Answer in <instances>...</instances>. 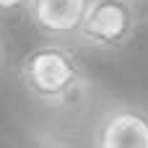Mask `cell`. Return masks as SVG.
<instances>
[{
	"label": "cell",
	"mask_w": 148,
	"mask_h": 148,
	"mask_svg": "<svg viewBox=\"0 0 148 148\" xmlns=\"http://www.w3.org/2000/svg\"><path fill=\"white\" fill-rule=\"evenodd\" d=\"M16 75L29 99L49 109L70 107L91 86L88 70L78 57V52L70 47V42H55V39L31 47L21 57Z\"/></svg>",
	"instance_id": "cell-1"
},
{
	"label": "cell",
	"mask_w": 148,
	"mask_h": 148,
	"mask_svg": "<svg viewBox=\"0 0 148 148\" xmlns=\"http://www.w3.org/2000/svg\"><path fill=\"white\" fill-rule=\"evenodd\" d=\"M140 10L135 0H91L75 44L99 55L122 52L138 34Z\"/></svg>",
	"instance_id": "cell-2"
},
{
	"label": "cell",
	"mask_w": 148,
	"mask_h": 148,
	"mask_svg": "<svg viewBox=\"0 0 148 148\" xmlns=\"http://www.w3.org/2000/svg\"><path fill=\"white\" fill-rule=\"evenodd\" d=\"M91 148H148V107L135 101L109 104L94 125Z\"/></svg>",
	"instance_id": "cell-3"
},
{
	"label": "cell",
	"mask_w": 148,
	"mask_h": 148,
	"mask_svg": "<svg viewBox=\"0 0 148 148\" xmlns=\"http://www.w3.org/2000/svg\"><path fill=\"white\" fill-rule=\"evenodd\" d=\"M88 8L91 0H31L26 16L44 39L75 42Z\"/></svg>",
	"instance_id": "cell-4"
},
{
	"label": "cell",
	"mask_w": 148,
	"mask_h": 148,
	"mask_svg": "<svg viewBox=\"0 0 148 148\" xmlns=\"http://www.w3.org/2000/svg\"><path fill=\"white\" fill-rule=\"evenodd\" d=\"M31 0H0V16H16V13H26Z\"/></svg>",
	"instance_id": "cell-5"
},
{
	"label": "cell",
	"mask_w": 148,
	"mask_h": 148,
	"mask_svg": "<svg viewBox=\"0 0 148 148\" xmlns=\"http://www.w3.org/2000/svg\"><path fill=\"white\" fill-rule=\"evenodd\" d=\"M5 65H8V47H5V39L0 34V78L5 75Z\"/></svg>",
	"instance_id": "cell-6"
}]
</instances>
